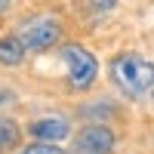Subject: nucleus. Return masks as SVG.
<instances>
[{
    "label": "nucleus",
    "mask_w": 154,
    "mask_h": 154,
    "mask_svg": "<svg viewBox=\"0 0 154 154\" xmlns=\"http://www.w3.org/2000/svg\"><path fill=\"white\" fill-rule=\"evenodd\" d=\"M111 77L123 93L142 96L154 86V65L136 53H126V56H117L111 62Z\"/></svg>",
    "instance_id": "nucleus-1"
},
{
    "label": "nucleus",
    "mask_w": 154,
    "mask_h": 154,
    "mask_svg": "<svg viewBox=\"0 0 154 154\" xmlns=\"http://www.w3.org/2000/svg\"><path fill=\"white\" fill-rule=\"evenodd\" d=\"M62 59H65V65H68V83H71L74 89H86L89 83L96 80L99 65H96V59H93L89 49L71 43V46L62 49Z\"/></svg>",
    "instance_id": "nucleus-2"
},
{
    "label": "nucleus",
    "mask_w": 154,
    "mask_h": 154,
    "mask_svg": "<svg viewBox=\"0 0 154 154\" xmlns=\"http://www.w3.org/2000/svg\"><path fill=\"white\" fill-rule=\"evenodd\" d=\"M59 34H62L59 22H56V19L40 16V19H31V22H25V25H22L19 40H22L25 49H49V46L59 40Z\"/></svg>",
    "instance_id": "nucleus-3"
},
{
    "label": "nucleus",
    "mask_w": 154,
    "mask_h": 154,
    "mask_svg": "<svg viewBox=\"0 0 154 154\" xmlns=\"http://www.w3.org/2000/svg\"><path fill=\"white\" fill-rule=\"evenodd\" d=\"M77 154H111L114 148V136L108 126H83L80 136L74 139Z\"/></svg>",
    "instance_id": "nucleus-4"
},
{
    "label": "nucleus",
    "mask_w": 154,
    "mask_h": 154,
    "mask_svg": "<svg viewBox=\"0 0 154 154\" xmlns=\"http://www.w3.org/2000/svg\"><path fill=\"white\" fill-rule=\"evenodd\" d=\"M31 136L43 139L46 145H53L56 139H65V136H68V120H65V117H43V120H34V123H31Z\"/></svg>",
    "instance_id": "nucleus-5"
},
{
    "label": "nucleus",
    "mask_w": 154,
    "mask_h": 154,
    "mask_svg": "<svg viewBox=\"0 0 154 154\" xmlns=\"http://www.w3.org/2000/svg\"><path fill=\"white\" fill-rule=\"evenodd\" d=\"M25 59V46L19 37H0V62L3 65H19Z\"/></svg>",
    "instance_id": "nucleus-6"
},
{
    "label": "nucleus",
    "mask_w": 154,
    "mask_h": 154,
    "mask_svg": "<svg viewBox=\"0 0 154 154\" xmlns=\"http://www.w3.org/2000/svg\"><path fill=\"white\" fill-rule=\"evenodd\" d=\"M19 142V126L12 120H0V151L3 148H12Z\"/></svg>",
    "instance_id": "nucleus-7"
},
{
    "label": "nucleus",
    "mask_w": 154,
    "mask_h": 154,
    "mask_svg": "<svg viewBox=\"0 0 154 154\" xmlns=\"http://www.w3.org/2000/svg\"><path fill=\"white\" fill-rule=\"evenodd\" d=\"M19 154H65V151H62V148H56V145L40 142V145H28L25 151H19Z\"/></svg>",
    "instance_id": "nucleus-8"
},
{
    "label": "nucleus",
    "mask_w": 154,
    "mask_h": 154,
    "mask_svg": "<svg viewBox=\"0 0 154 154\" xmlns=\"http://www.w3.org/2000/svg\"><path fill=\"white\" fill-rule=\"evenodd\" d=\"M3 9H6V3H3V0H0V12H3Z\"/></svg>",
    "instance_id": "nucleus-9"
},
{
    "label": "nucleus",
    "mask_w": 154,
    "mask_h": 154,
    "mask_svg": "<svg viewBox=\"0 0 154 154\" xmlns=\"http://www.w3.org/2000/svg\"><path fill=\"white\" fill-rule=\"evenodd\" d=\"M151 102H154V96H151Z\"/></svg>",
    "instance_id": "nucleus-10"
}]
</instances>
